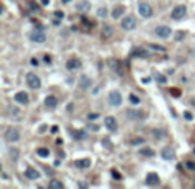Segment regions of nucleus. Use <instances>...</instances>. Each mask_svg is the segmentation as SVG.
<instances>
[{
	"instance_id": "21",
	"label": "nucleus",
	"mask_w": 195,
	"mask_h": 189,
	"mask_svg": "<svg viewBox=\"0 0 195 189\" xmlns=\"http://www.w3.org/2000/svg\"><path fill=\"white\" fill-rule=\"evenodd\" d=\"M156 82L157 84H161V85H166V84H168V77H166V75H163V73H156Z\"/></svg>"
},
{
	"instance_id": "19",
	"label": "nucleus",
	"mask_w": 195,
	"mask_h": 189,
	"mask_svg": "<svg viewBox=\"0 0 195 189\" xmlns=\"http://www.w3.org/2000/svg\"><path fill=\"white\" fill-rule=\"evenodd\" d=\"M111 36H113V27L104 24V26H103V38L108 39V38H111Z\"/></svg>"
},
{
	"instance_id": "32",
	"label": "nucleus",
	"mask_w": 195,
	"mask_h": 189,
	"mask_svg": "<svg viewBox=\"0 0 195 189\" xmlns=\"http://www.w3.org/2000/svg\"><path fill=\"white\" fill-rule=\"evenodd\" d=\"M53 17H56V19H60V21H62V19L65 17V14L62 12V10H55V14H53Z\"/></svg>"
},
{
	"instance_id": "23",
	"label": "nucleus",
	"mask_w": 195,
	"mask_h": 189,
	"mask_svg": "<svg viewBox=\"0 0 195 189\" xmlns=\"http://www.w3.org/2000/svg\"><path fill=\"white\" fill-rule=\"evenodd\" d=\"M75 9H77L79 12H87V10L91 9V5L87 4V2H84V4H79L77 7H75Z\"/></svg>"
},
{
	"instance_id": "11",
	"label": "nucleus",
	"mask_w": 195,
	"mask_h": 189,
	"mask_svg": "<svg viewBox=\"0 0 195 189\" xmlns=\"http://www.w3.org/2000/svg\"><path fill=\"white\" fill-rule=\"evenodd\" d=\"M104 126H106V128H108V131H117V119H115V118L113 116H108V118H104Z\"/></svg>"
},
{
	"instance_id": "18",
	"label": "nucleus",
	"mask_w": 195,
	"mask_h": 189,
	"mask_svg": "<svg viewBox=\"0 0 195 189\" xmlns=\"http://www.w3.org/2000/svg\"><path fill=\"white\" fill-rule=\"evenodd\" d=\"M75 167H77V169H89V167H91V160H89V159L75 160Z\"/></svg>"
},
{
	"instance_id": "26",
	"label": "nucleus",
	"mask_w": 195,
	"mask_h": 189,
	"mask_svg": "<svg viewBox=\"0 0 195 189\" xmlns=\"http://www.w3.org/2000/svg\"><path fill=\"white\" fill-rule=\"evenodd\" d=\"M139 153L144 155V157H152V155H154V152H152V148H142Z\"/></svg>"
},
{
	"instance_id": "10",
	"label": "nucleus",
	"mask_w": 195,
	"mask_h": 189,
	"mask_svg": "<svg viewBox=\"0 0 195 189\" xmlns=\"http://www.w3.org/2000/svg\"><path fill=\"white\" fill-rule=\"evenodd\" d=\"M14 101L19 104H27L29 102V95H27V92H24V90H19L17 94L14 95Z\"/></svg>"
},
{
	"instance_id": "36",
	"label": "nucleus",
	"mask_w": 195,
	"mask_h": 189,
	"mask_svg": "<svg viewBox=\"0 0 195 189\" xmlns=\"http://www.w3.org/2000/svg\"><path fill=\"white\" fill-rule=\"evenodd\" d=\"M188 170H192V172H195V163L193 162H186V165H185Z\"/></svg>"
},
{
	"instance_id": "29",
	"label": "nucleus",
	"mask_w": 195,
	"mask_h": 189,
	"mask_svg": "<svg viewBox=\"0 0 195 189\" xmlns=\"http://www.w3.org/2000/svg\"><path fill=\"white\" fill-rule=\"evenodd\" d=\"M98 118H99V112H89V114H87V119L89 121H96Z\"/></svg>"
},
{
	"instance_id": "7",
	"label": "nucleus",
	"mask_w": 195,
	"mask_h": 189,
	"mask_svg": "<svg viewBox=\"0 0 195 189\" xmlns=\"http://www.w3.org/2000/svg\"><path fill=\"white\" fill-rule=\"evenodd\" d=\"M154 33H156L157 38L166 39V38H169V36H171V27H169V26H157L156 29H154Z\"/></svg>"
},
{
	"instance_id": "20",
	"label": "nucleus",
	"mask_w": 195,
	"mask_h": 189,
	"mask_svg": "<svg viewBox=\"0 0 195 189\" xmlns=\"http://www.w3.org/2000/svg\"><path fill=\"white\" fill-rule=\"evenodd\" d=\"M48 187L50 189H63L65 186H63V182H60V180H50V184H48Z\"/></svg>"
},
{
	"instance_id": "31",
	"label": "nucleus",
	"mask_w": 195,
	"mask_h": 189,
	"mask_svg": "<svg viewBox=\"0 0 195 189\" xmlns=\"http://www.w3.org/2000/svg\"><path fill=\"white\" fill-rule=\"evenodd\" d=\"M128 99H130V102H132V104H139V102H140V99H139V97H137L135 94H130Z\"/></svg>"
},
{
	"instance_id": "2",
	"label": "nucleus",
	"mask_w": 195,
	"mask_h": 189,
	"mask_svg": "<svg viewBox=\"0 0 195 189\" xmlns=\"http://www.w3.org/2000/svg\"><path fill=\"white\" fill-rule=\"evenodd\" d=\"M29 39L33 41V43H45L46 41V34H45V29H34V31H31V34H29Z\"/></svg>"
},
{
	"instance_id": "46",
	"label": "nucleus",
	"mask_w": 195,
	"mask_h": 189,
	"mask_svg": "<svg viewBox=\"0 0 195 189\" xmlns=\"http://www.w3.org/2000/svg\"><path fill=\"white\" fill-rule=\"evenodd\" d=\"M10 112H12V114H17V112H19V109H16V108H12V109H10Z\"/></svg>"
},
{
	"instance_id": "40",
	"label": "nucleus",
	"mask_w": 195,
	"mask_h": 189,
	"mask_svg": "<svg viewBox=\"0 0 195 189\" xmlns=\"http://www.w3.org/2000/svg\"><path fill=\"white\" fill-rule=\"evenodd\" d=\"M45 131H46V125H41L38 128V133H45Z\"/></svg>"
},
{
	"instance_id": "13",
	"label": "nucleus",
	"mask_w": 195,
	"mask_h": 189,
	"mask_svg": "<svg viewBox=\"0 0 195 189\" xmlns=\"http://www.w3.org/2000/svg\"><path fill=\"white\" fill-rule=\"evenodd\" d=\"M45 106L48 109H55L58 106V99H56L55 95H46V99H45Z\"/></svg>"
},
{
	"instance_id": "43",
	"label": "nucleus",
	"mask_w": 195,
	"mask_h": 189,
	"mask_svg": "<svg viewBox=\"0 0 195 189\" xmlns=\"http://www.w3.org/2000/svg\"><path fill=\"white\" fill-rule=\"evenodd\" d=\"M52 133H53V135L58 133V126H52Z\"/></svg>"
},
{
	"instance_id": "45",
	"label": "nucleus",
	"mask_w": 195,
	"mask_h": 189,
	"mask_svg": "<svg viewBox=\"0 0 195 189\" xmlns=\"http://www.w3.org/2000/svg\"><path fill=\"white\" fill-rule=\"evenodd\" d=\"M113 177H115V179H120V174H118V172H115V170H113Z\"/></svg>"
},
{
	"instance_id": "6",
	"label": "nucleus",
	"mask_w": 195,
	"mask_h": 189,
	"mask_svg": "<svg viewBox=\"0 0 195 189\" xmlns=\"http://www.w3.org/2000/svg\"><path fill=\"white\" fill-rule=\"evenodd\" d=\"M186 15V7L185 5H176L173 9V12H171V19H175V21H180V19H183Z\"/></svg>"
},
{
	"instance_id": "42",
	"label": "nucleus",
	"mask_w": 195,
	"mask_h": 189,
	"mask_svg": "<svg viewBox=\"0 0 195 189\" xmlns=\"http://www.w3.org/2000/svg\"><path fill=\"white\" fill-rule=\"evenodd\" d=\"M41 5H43V7H46V5H50V0H41Z\"/></svg>"
},
{
	"instance_id": "25",
	"label": "nucleus",
	"mask_w": 195,
	"mask_h": 189,
	"mask_svg": "<svg viewBox=\"0 0 195 189\" xmlns=\"http://www.w3.org/2000/svg\"><path fill=\"white\" fill-rule=\"evenodd\" d=\"M36 153H38V157H41V159H46L48 155H50V150H48V148H38Z\"/></svg>"
},
{
	"instance_id": "14",
	"label": "nucleus",
	"mask_w": 195,
	"mask_h": 189,
	"mask_svg": "<svg viewBox=\"0 0 195 189\" xmlns=\"http://www.w3.org/2000/svg\"><path fill=\"white\" fill-rule=\"evenodd\" d=\"M161 157H163V160H173V159H175V150L171 148V146H168V148H163V152H161Z\"/></svg>"
},
{
	"instance_id": "1",
	"label": "nucleus",
	"mask_w": 195,
	"mask_h": 189,
	"mask_svg": "<svg viewBox=\"0 0 195 189\" xmlns=\"http://www.w3.org/2000/svg\"><path fill=\"white\" fill-rule=\"evenodd\" d=\"M108 102H110V106H113V108L121 106L123 97H121V92H120V90H111V92H110V94H108Z\"/></svg>"
},
{
	"instance_id": "24",
	"label": "nucleus",
	"mask_w": 195,
	"mask_h": 189,
	"mask_svg": "<svg viewBox=\"0 0 195 189\" xmlns=\"http://www.w3.org/2000/svg\"><path fill=\"white\" fill-rule=\"evenodd\" d=\"M151 135H152L154 138H156V140H161V138L164 136V131H163V129H152Z\"/></svg>"
},
{
	"instance_id": "38",
	"label": "nucleus",
	"mask_w": 195,
	"mask_h": 189,
	"mask_svg": "<svg viewBox=\"0 0 195 189\" xmlns=\"http://www.w3.org/2000/svg\"><path fill=\"white\" fill-rule=\"evenodd\" d=\"M151 50H154V51H164V48L156 46V44H151Z\"/></svg>"
},
{
	"instance_id": "49",
	"label": "nucleus",
	"mask_w": 195,
	"mask_h": 189,
	"mask_svg": "<svg viewBox=\"0 0 195 189\" xmlns=\"http://www.w3.org/2000/svg\"><path fill=\"white\" fill-rule=\"evenodd\" d=\"M193 152H195V150H193Z\"/></svg>"
},
{
	"instance_id": "41",
	"label": "nucleus",
	"mask_w": 195,
	"mask_h": 189,
	"mask_svg": "<svg viewBox=\"0 0 195 189\" xmlns=\"http://www.w3.org/2000/svg\"><path fill=\"white\" fill-rule=\"evenodd\" d=\"M89 129H91V131H98L99 126H98V125H89Z\"/></svg>"
},
{
	"instance_id": "35",
	"label": "nucleus",
	"mask_w": 195,
	"mask_h": 189,
	"mask_svg": "<svg viewBox=\"0 0 195 189\" xmlns=\"http://www.w3.org/2000/svg\"><path fill=\"white\" fill-rule=\"evenodd\" d=\"M106 14H108V12H106V9H104V7H101V9L98 10V15H99V17H106Z\"/></svg>"
},
{
	"instance_id": "16",
	"label": "nucleus",
	"mask_w": 195,
	"mask_h": 189,
	"mask_svg": "<svg viewBox=\"0 0 195 189\" xmlns=\"http://www.w3.org/2000/svg\"><path fill=\"white\" fill-rule=\"evenodd\" d=\"M123 14H125V7H123V5H118V7H115V9H113L111 17L113 19H120Z\"/></svg>"
},
{
	"instance_id": "9",
	"label": "nucleus",
	"mask_w": 195,
	"mask_h": 189,
	"mask_svg": "<svg viewBox=\"0 0 195 189\" xmlns=\"http://www.w3.org/2000/svg\"><path fill=\"white\" fill-rule=\"evenodd\" d=\"M82 67V61L79 60V58H69L67 63H65V68L67 70H77Z\"/></svg>"
},
{
	"instance_id": "37",
	"label": "nucleus",
	"mask_w": 195,
	"mask_h": 189,
	"mask_svg": "<svg viewBox=\"0 0 195 189\" xmlns=\"http://www.w3.org/2000/svg\"><path fill=\"white\" fill-rule=\"evenodd\" d=\"M43 61H45L46 65H50V63H52V56H50V55H45V56H43Z\"/></svg>"
},
{
	"instance_id": "5",
	"label": "nucleus",
	"mask_w": 195,
	"mask_h": 189,
	"mask_svg": "<svg viewBox=\"0 0 195 189\" xmlns=\"http://www.w3.org/2000/svg\"><path fill=\"white\" fill-rule=\"evenodd\" d=\"M26 84L31 87V89H39L41 87V80L36 73H27L26 75Z\"/></svg>"
},
{
	"instance_id": "12",
	"label": "nucleus",
	"mask_w": 195,
	"mask_h": 189,
	"mask_svg": "<svg viewBox=\"0 0 195 189\" xmlns=\"http://www.w3.org/2000/svg\"><path fill=\"white\" fill-rule=\"evenodd\" d=\"M24 176H26L29 180H36V179H39V177H41V174H39V172L36 170V169L27 167V169H26V172H24Z\"/></svg>"
},
{
	"instance_id": "8",
	"label": "nucleus",
	"mask_w": 195,
	"mask_h": 189,
	"mask_svg": "<svg viewBox=\"0 0 195 189\" xmlns=\"http://www.w3.org/2000/svg\"><path fill=\"white\" fill-rule=\"evenodd\" d=\"M139 14H140V17H152V7L149 4L140 2L139 4Z\"/></svg>"
},
{
	"instance_id": "15",
	"label": "nucleus",
	"mask_w": 195,
	"mask_h": 189,
	"mask_svg": "<svg viewBox=\"0 0 195 189\" xmlns=\"http://www.w3.org/2000/svg\"><path fill=\"white\" fill-rule=\"evenodd\" d=\"M146 184L147 186H159V176L157 174H149L147 177H146Z\"/></svg>"
},
{
	"instance_id": "30",
	"label": "nucleus",
	"mask_w": 195,
	"mask_h": 189,
	"mask_svg": "<svg viewBox=\"0 0 195 189\" xmlns=\"http://www.w3.org/2000/svg\"><path fill=\"white\" fill-rule=\"evenodd\" d=\"M146 142V140H144V138H134V140H130V143H132V145H142V143Z\"/></svg>"
},
{
	"instance_id": "44",
	"label": "nucleus",
	"mask_w": 195,
	"mask_h": 189,
	"mask_svg": "<svg viewBox=\"0 0 195 189\" xmlns=\"http://www.w3.org/2000/svg\"><path fill=\"white\" fill-rule=\"evenodd\" d=\"M151 82V77H146V78H142V84H149Z\"/></svg>"
},
{
	"instance_id": "34",
	"label": "nucleus",
	"mask_w": 195,
	"mask_h": 189,
	"mask_svg": "<svg viewBox=\"0 0 195 189\" xmlns=\"http://www.w3.org/2000/svg\"><path fill=\"white\" fill-rule=\"evenodd\" d=\"M27 7H29L31 10H36V9H38V5H36V2H33V0H29V2H27Z\"/></svg>"
},
{
	"instance_id": "47",
	"label": "nucleus",
	"mask_w": 195,
	"mask_h": 189,
	"mask_svg": "<svg viewBox=\"0 0 195 189\" xmlns=\"http://www.w3.org/2000/svg\"><path fill=\"white\" fill-rule=\"evenodd\" d=\"M69 2H72V0H62V4H69Z\"/></svg>"
},
{
	"instance_id": "48",
	"label": "nucleus",
	"mask_w": 195,
	"mask_h": 189,
	"mask_svg": "<svg viewBox=\"0 0 195 189\" xmlns=\"http://www.w3.org/2000/svg\"><path fill=\"white\" fill-rule=\"evenodd\" d=\"M193 104H195V99H193Z\"/></svg>"
},
{
	"instance_id": "28",
	"label": "nucleus",
	"mask_w": 195,
	"mask_h": 189,
	"mask_svg": "<svg viewBox=\"0 0 195 189\" xmlns=\"http://www.w3.org/2000/svg\"><path fill=\"white\" fill-rule=\"evenodd\" d=\"M185 36H186L185 31H178L176 34H175V39H176V41H182V39H185Z\"/></svg>"
},
{
	"instance_id": "17",
	"label": "nucleus",
	"mask_w": 195,
	"mask_h": 189,
	"mask_svg": "<svg viewBox=\"0 0 195 189\" xmlns=\"http://www.w3.org/2000/svg\"><path fill=\"white\" fill-rule=\"evenodd\" d=\"M79 84H81V89H89V87L92 85V80L87 77V75H82L81 80H79Z\"/></svg>"
},
{
	"instance_id": "39",
	"label": "nucleus",
	"mask_w": 195,
	"mask_h": 189,
	"mask_svg": "<svg viewBox=\"0 0 195 189\" xmlns=\"http://www.w3.org/2000/svg\"><path fill=\"white\" fill-rule=\"evenodd\" d=\"M171 94H173V95H178V97H180V95H182V90H180V89H171Z\"/></svg>"
},
{
	"instance_id": "27",
	"label": "nucleus",
	"mask_w": 195,
	"mask_h": 189,
	"mask_svg": "<svg viewBox=\"0 0 195 189\" xmlns=\"http://www.w3.org/2000/svg\"><path fill=\"white\" fill-rule=\"evenodd\" d=\"M72 135H74L75 140H84V138H86V133H84V131H72Z\"/></svg>"
},
{
	"instance_id": "22",
	"label": "nucleus",
	"mask_w": 195,
	"mask_h": 189,
	"mask_svg": "<svg viewBox=\"0 0 195 189\" xmlns=\"http://www.w3.org/2000/svg\"><path fill=\"white\" fill-rule=\"evenodd\" d=\"M132 56H142V58H149V53L139 48V50H134V51H132Z\"/></svg>"
},
{
	"instance_id": "33",
	"label": "nucleus",
	"mask_w": 195,
	"mask_h": 189,
	"mask_svg": "<svg viewBox=\"0 0 195 189\" xmlns=\"http://www.w3.org/2000/svg\"><path fill=\"white\" fill-rule=\"evenodd\" d=\"M183 118H185L186 121H192V119H193V114H192L190 111H185V112H183Z\"/></svg>"
},
{
	"instance_id": "3",
	"label": "nucleus",
	"mask_w": 195,
	"mask_h": 189,
	"mask_svg": "<svg viewBox=\"0 0 195 189\" xmlns=\"http://www.w3.org/2000/svg\"><path fill=\"white\" fill-rule=\"evenodd\" d=\"M5 140L9 143H16L21 140V133H19V129L17 128H14V126H10L7 131H5Z\"/></svg>"
},
{
	"instance_id": "4",
	"label": "nucleus",
	"mask_w": 195,
	"mask_h": 189,
	"mask_svg": "<svg viewBox=\"0 0 195 189\" xmlns=\"http://www.w3.org/2000/svg\"><path fill=\"white\" fill-rule=\"evenodd\" d=\"M135 27H137V19H135L134 15L123 17V21H121V29L123 31H134Z\"/></svg>"
}]
</instances>
